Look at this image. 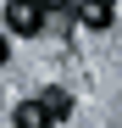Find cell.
Segmentation results:
<instances>
[{
	"label": "cell",
	"instance_id": "1",
	"mask_svg": "<svg viewBox=\"0 0 122 128\" xmlns=\"http://www.w3.org/2000/svg\"><path fill=\"white\" fill-rule=\"evenodd\" d=\"M45 6H39V0H6V28L11 34H22V39H33L39 28H45Z\"/></svg>",
	"mask_w": 122,
	"mask_h": 128
},
{
	"label": "cell",
	"instance_id": "2",
	"mask_svg": "<svg viewBox=\"0 0 122 128\" xmlns=\"http://www.w3.org/2000/svg\"><path fill=\"white\" fill-rule=\"evenodd\" d=\"M78 22L83 28H111V17H117V0H78Z\"/></svg>",
	"mask_w": 122,
	"mask_h": 128
},
{
	"label": "cell",
	"instance_id": "3",
	"mask_svg": "<svg viewBox=\"0 0 122 128\" xmlns=\"http://www.w3.org/2000/svg\"><path fill=\"white\" fill-rule=\"evenodd\" d=\"M33 100H39V106H45V112H50L56 122H61V117H72V95H67V89H61V84H45V89H39Z\"/></svg>",
	"mask_w": 122,
	"mask_h": 128
},
{
	"label": "cell",
	"instance_id": "4",
	"mask_svg": "<svg viewBox=\"0 0 122 128\" xmlns=\"http://www.w3.org/2000/svg\"><path fill=\"white\" fill-rule=\"evenodd\" d=\"M50 122H56V117H50L39 100H22V106L11 112V128H50Z\"/></svg>",
	"mask_w": 122,
	"mask_h": 128
},
{
	"label": "cell",
	"instance_id": "5",
	"mask_svg": "<svg viewBox=\"0 0 122 128\" xmlns=\"http://www.w3.org/2000/svg\"><path fill=\"white\" fill-rule=\"evenodd\" d=\"M39 6H45V11H78L72 0H39Z\"/></svg>",
	"mask_w": 122,
	"mask_h": 128
},
{
	"label": "cell",
	"instance_id": "6",
	"mask_svg": "<svg viewBox=\"0 0 122 128\" xmlns=\"http://www.w3.org/2000/svg\"><path fill=\"white\" fill-rule=\"evenodd\" d=\"M0 61H6V34H0Z\"/></svg>",
	"mask_w": 122,
	"mask_h": 128
}]
</instances>
